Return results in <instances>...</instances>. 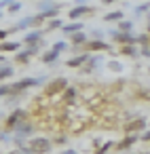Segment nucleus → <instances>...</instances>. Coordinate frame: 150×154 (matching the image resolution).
Segmentation results:
<instances>
[{
	"instance_id": "24",
	"label": "nucleus",
	"mask_w": 150,
	"mask_h": 154,
	"mask_svg": "<svg viewBox=\"0 0 150 154\" xmlns=\"http://www.w3.org/2000/svg\"><path fill=\"white\" fill-rule=\"evenodd\" d=\"M11 95V87L9 85H0V97H9Z\"/></svg>"
},
{
	"instance_id": "16",
	"label": "nucleus",
	"mask_w": 150,
	"mask_h": 154,
	"mask_svg": "<svg viewBox=\"0 0 150 154\" xmlns=\"http://www.w3.org/2000/svg\"><path fill=\"white\" fill-rule=\"evenodd\" d=\"M144 127H146V120H144V118H137V120H133V122L127 127V131H129V133H135V131H142Z\"/></svg>"
},
{
	"instance_id": "30",
	"label": "nucleus",
	"mask_w": 150,
	"mask_h": 154,
	"mask_svg": "<svg viewBox=\"0 0 150 154\" xmlns=\"http://www.w3.org/2000/svg\"><path fill=\"white\" fill-rule=\"evenodd\" d=\"M9 34H11V32H9V30H0V42H5V40H7V36H9Z\"/></svg>"
},
{
	"instance_id": "18",
	"label": "nucleus",
	"mask_w": 150,
	"mask_h": 154,
	"mask_svg": "<svg viewBox=\"0 0 150 154\" xmlns=\"http://www.w3.org/2000/svg\"><path fill=\"white\" fill-rule=\"evenodd\" d=\"M87 49H93V51H106V49H108V45H106V42H102V40H97V42L87 45Z\"/></svg>"
},
{
	"instance_id": "10",
	"label": "nucleus",
	"mask_w": 150,
	"mask_h": 154,
	"mask_svg": "<svg viewBox=\"0 0 150 154\" xmlns=\"http://www.w3.org/2000/svg\"><path fill=\"white\" fill-rule=\"evenodd\" d=\"M78 30H83V23H80V21H72V23H64V28H61V32H64V34H68V36H72V34H76Z\"/></svg>"
},
{
	"instance_id": "1",
	"label": "nucleus",
	"mask_w": 150,
	"mask_h": 154,
	"mask_svg": "<svg viewBox=\"0 0 150 154\" xmlns=\"http://www.w3.org/2000/svg\"><path fill=\"white\" fill-rule=\"evenodd\" d=\"M42 82H45V78H21V80H15V82H9V87H11V95L9 97L17 99V97L23 95V91H28L32 87H40Z\"/></svg>"
},
{
	"instance_id": "13",
	"label": "nucleus",
	"mask_w": 150,
	"mask_h": 154,
	"mask_svg": "<svg viewBox=\"0 0 150 154\" xmlns=\"http://www.w3.org/2000/svg\"><path fill=\"white\" fill-rule=\"evenodd\" d=\"M61 28H64V21L59 17H55V19H49L47 21V26H45L42 32H53V30H61Z\"/></svg>"
},
{
	"instance_id": "27",
	"label": "nucleus",
	"mask_w": 150,
	"mask_h": 154,
	"mask_svg": "<svg viewBox=\"0 0 150 154\" xmlns=\"http://www.w3.org/2000/svg\"><path fill=\"white\" fill-rule=\"evenodd\" d=\"M123 32H131V28H133V23L131 21H120V26H118Z\"/></svg>"
},
{
	"instance_id": "4",
	"label": "nucleus",
	"mask_w": 150,
	"mask_h": 154,
	"mask_svg": "<svg viewBox=\"0 0 150 154\" xmlns=\"http://www.w3.org/2000/svg\"><path fill=\"white\" fill-rule=\"evenodd\" d=\"M42 21H47L42 13H38V15H28V17H23L21 21H17L15 30H28V28H30V30H36V28L42 26Z\"/></svg>"
},
{
	"instance_id": "8",
	"label": "nucleus",
	"mask_w": 150,
	"mask_h": 154,
	"mask_svg": "<svg viewBox=\"0 0 150 154\" xmlns=\"http://www.w3.org/2000/svg\"><path fill=\"white\" fill-rule=\"evenodd\" d=\"M17 51H21V42H15V40L0 42V53H17Z\"/></svg>"
},
{
	"instance_id": "29",
	"label": "nucleus",
	"mask_w": 150,
	"mask_h": 154,
	"mask_svg": "<svg viewBox=\"0 0 150 154\" xmlns=\"http://www.w3.org/2000/svg\"><path fill=\"white\" fill-rule=\"evenodd\" d=\"M13 2H17V0H0V11H2V9H9Z\"/></svg>"
},
{
	"instance_id": "7",
	"label": "nucleus",
	"mask_w": 150,
	"mask_h": 154,
	"mask_svg": "<svg viewBox=\"0 0 150 154\" xmlns=\"http://www.w3.org/2000/svg\"><path fill=\"white\" fill-rule=\"evenodd\" d=\"M42 30H30V32H26V36H23V42L26 45H42Z\"/></svg>"
},
{
	"instance_id": "19",
	"label": "nucleus",
	"mask_w": 150,
	"mask_h": 154,
	"mask_svg": "<svg viewBox=\"0 0 150 154\" xmlns=\"http://www.w3.org/2000/svg\"><path fill=\"white\" fill-rule=\"evenodd\" d=\"M66 101H74V97H76V89H72V87H68L66 91H64V95H61Z\"/></svg>"
},
{
	"instance_id": "32",
	"label": "nucleus",
	"mask_w": 150,
	"mask_h": 154,
	"mask_svg": "<svg viewBox=\"0 0 150 154\" xmlns=\"http://www.w3.org/2000/svg\"><path fill=\"white\" fill-rule=\"evenodd\" d=\"M142 139H146V141H150V131H146V133L142 135Z\"/></svg>"
},
{
	"instance_id": "34",
	"label": "nucleus",
	"mask_w": 150,
	"mask_h": 154,
	"mask_svg": "<svg viewBox=\"0 0 150 154\" xmlns=\"http://www.w3.org/2000/svg\"><path fill=\"white\" fill-rule=\"evenodd\" d=\"M5 61H7V59H5V55H2V53H0V63H5Z\"/></svg>"
},
{
	"instance_id": "21",
	"label": "nucleus",
	"mask_w": 150,
	"mask_h": 154,
	"mask_svg": "<svg viewBox=\"0 0 150 154\" xmlns=\"http://www.w3.org/2000/svg\"><path fill=\"white\" fill-rule=\"evenodd\" d=\"M123 19V13L120 11H116V13H110V15H106V21H120Z\"/></svg>"
},
{
	"instance_id": "5",
	"label": "nucleus",
	"mask_w": 150,
	"mask_h": 154,
	"mask_svg": "<svg viewBox=\"0 0 150 154\" xmlns=\"http://www.w3.org/2000/svg\"><path fill=\"white\" fill-rule=\"evenodd\" d=\"M66 89H68V80L66 78H55V80L47 82L45 93H47V97H57V95H64Z\"/></svg>"
},
{
	"instance_id": "15",
	"label": "nucleus",
	"mask_w": 150,
	"mask_h": 154,
	"mask_svg": "<svg viewBox=\"0 0 150 154\" xmlns=\"http://www.w3.org/2000/svg\"><path fill=\"white\" fill-rule=\"evenodd\" d=\"M30 53H28V49H21V51H17L15 53V63H21V66H26L28 61H30Z\"/></svg>"
},
{
	"instance_id": "37",
	"label": "nucleus",
	"mask_w": 150,
	"mask_h": 154,
	"mask_svg": "<svg viewBox=\"0 0 150 154\" xmlns=\"http://www.w3.org/2000/svg\"><path fill=\"white\" fill-rule=\"evenodd\" d=\"M0 19H2V11H0Z\"/></svg>"
},
{
	"instance_id": "17",
	"label": "nucleus",
	"mask_w": 150,
	"mask_h": 154,
	"mask_svg": "<svg viewBox=\"0 0 150 154\" xmlns=\"http://www.w3.org/2000/svg\"><path fill=\"white\" fill-rule=\"evenodd\" d=\"M85 61H89V55H78V57H72V59L68 61V66H70V68H78V66H83Z\"/></svg>"
},
{
	"instance_id": "22",
	"label": "nucleus",
	"mask_w": 150,
	"mask_h": 154,
	"mask_svg": "<svg viewBox=\"0 0 150 154\" xmlns=\"http://www.w3.org/2000/svg\"><path fill=\"white\" fill-rule=\"evenodd\" d=\"M66 49H68V42H66V40H59V42L53 45V51H57V53H61V51H66Z\"/></svg>"
},
{
	"instance_id": "11",
	"label": "nucleus",
	"mask_w": 150,
	"mask_h": 154,
	"mask_svg": "<svg viewBox=\"0 0 150 154\" xmlns=\"http://www.w3.org/2000/svg\"><path fill=\"white\" fill-rule=\"evenodd\" d=\"M13 72H15V70H13V66H11V63H7V61H5V63H0V80L11 78V76H13Z\"/></svg>"
},
{
	"instance_id": "36",
	"label": "nucleus",
	"mask_w": 150,
	"mask_h": 154,
	"mask_svg": "<svg viewBox=\"0 0 150 154\" xmlns=\"http://www.w3.org/2000/svg\"><path fill=\"white\" fill-rule=\"evenodd\" d=\"M104 2H106V5H108V2H114V0H104Z\"/></svg>"
},
{
	"instance_id": "33",
	"label": "nucleus",
	"mask_w": 150,
	"mask_h": 154,
	"mask_svg": "<svg viewBox=\"0 0 150 154\" xmlns=\"http://www.w3.org/2000/svg\"><path fill=\"white\" fill-rule=\"evenodd\" d=\"M61 154H76V150H64Z\"/></svg>"
},
{
	"instance_id": "35",
	"label": "nucleus",
	"mask_w": 150,
	"mask_h": 154,
	"mask_svg": "<svg viewBox=\"0 0 150 154\" xmlns=\"http://www.w3.org/2000/svg\"><path fill=\"white\" fill-rule=\"evenodd\" d=\"M7 154H19V150H11V152H7Z\"/></svg>"
},
{
	"instance_id": "20",
	"label": "nucleus",
	"mask_w": 150,
	"mask_h": 154,
	"mask_svg": "<svg viewBox=\"0 0 150 154\" xmlns=\"http://www.w3.org/2000/svg\"><path fill=\"white\" fill-rule=\"evenodd\" d=\"M133 141H135V135H129V137H125V139L118 143V150H127V148H129Z\"/></svg>"
},
{
	"instance_id": "14",
	"label": "nucleus",
	"mask_w": 150,
	"mask_h": 154,
	"mask_svg": "<svg viewBox=\"0 0 150 154\" xmlns=\"http://www.w3.org/2000/svg\"><path fill=\"white\" fill-rule=\"evenodd\" d=\"M42 61H45V63H49V66H53V63H57V61H59V53H57V51H53V49H49V51L42 55Z\"/></svg>"
},
{
	"instance_id": "12",
	"label": "nucleus",
	"mask_w": 150,
	"mask_h": 154,
	"mask_svg": "<svg viewBox=\"0 0 150 154\" xmlns=\"http://www.w3.org/2000/svg\"><path fill=\"white\" fill-rule=\"evenodd\" d=\"M87 13H91V9H89V7H74V9L70 11V19H72V21H76L78 17H83V15H87Z\"/></svg>"
},
{
	"instance_id": "2",
	"label": "nucleus",
	"mask_w": 150,
	"mask_h": 154,
	"mask_svg": "<svg viewBox=\"0 0 150 154\" xmlns=\"http://www.w3.org/2000/svg\"><path fill=\"white\" fill-rule=\"evenodd\" d=\"M32 133H34V127H32V122H21V125H17L15 129H13V139H15V143L21 148V146H26L23 141H30L32 139Z\"/></svg>"
},
{
	"instance_id": "3",
	"label": "nucleus",
	"mask_w": 150,
	"mask_h": 154,
	"mask_svg": "<svg viewBox=\"0 0 150 154\" xmlns=\"http://www.w3.org/2000/svg\"><path fill=\"white\" fill-rule=\"evenodd\" d=\"M26 146L30 148L32 154H47L53 143H51V139H47V137H32Z\"/></svg>"
},
{
	"instance_id": "6",
	"label": "nucleus",
	"mask_w": 150,
	"mask_h": 154,
	"mask_svg": "<svg viewBox=\"0 0 150 154\" xmlns=\"http://www.w3.org/2000/svg\"><path fill=\"white\" fill-rule=\"evenodd\" d=\"M26 120H28V112H26V110H21V108H17V110H13V112L7 116L5 125H7V129H9V131H13L17 125H21V122H26Z\"/></svg>"
},
{
	"instance_id": "26",
	"label": "nucleus",
	"mask_w": 150,
	"mask_h": 154,
	"mask_svg": "<svg viewBox=\"0 0 150 154\" xmlns=\"http://www.w3.org/2000/svg\"><path fill=\"white\" fill-rule=\"evenodd\" d=\"M21 11V2H19V0H17V2H13L11 7H9V13H19Z\"/></svg>"
},
{
	"instance_id": "31",
	"label": "nucleus",
	"mask_w": 150,
	"mask_h": 154,
	"mask_svg": "<svg viewBox=\"0 0 150 154\" xmlns=\"http://www.w3.org/2000/svg\"><path fill=\"white\" fill-rule=\"evenodd\" d=\"M76 7H87V0H74Z\"/></svg>"
},
{
	"instance_id": "9",
	"label": "nucleus",
	"mask_w": 150,
	"mask_h": 154,
	"mask_svg": "<svg viewBox=\"0 0 150 154\" xmlns=\"http://www.w3.org/2000/svg\"><path fill=\"white\" fill-rule=\"evenodd\" d=\"M40 13H57L59 11V2H53V0H42L38 5Z\"/></svg>"
},
{
	"instance_id": "28",
	"label": "nucleus",
	"mask_w": 150,
	"mask_h": 154,
	"mask_svg": "<svg viewBox=\"0 0 150 154\" xmlns=\"http://www.w3.org/2000/svg\"><path fill=\"white\" fill-rule=\"evenodd\" d=\"M40 47H42V45H30V47H26V49H28L30 55H36V53L40 51Z\"/></svg>"
},
{
	"instance_id": "25",
	"label": "nucleus",
	"mask_w": 150,
	"mask_h": 154,
	"mask_svg": "<svg viewBox=\"0 0 150 154\" xmlns=\"http://www.w3.org/2000/svg\"><path fill=\"white\" fill-rule=\"evenodd\" d=\"M110 148H112V141H108V143H104L102 148H97V150H95V154H106Z\"/></svg>"
},
{
	"instance_id": "23",
	"label": "nucleus",
	"mask_w": 150,
	"mask_h": 154,
	"mask_svg": "<svg viewBox=\"0 0 150 154\" xmlns=\"http://www.w3.org/2000/svg\"><path fill=\"white\" fill-rule=\"evenodd\" d=\"M72 42H74V45H80V42H85V34H83V32H76V34H72Z\"/></svg>"
}]
</instances>
